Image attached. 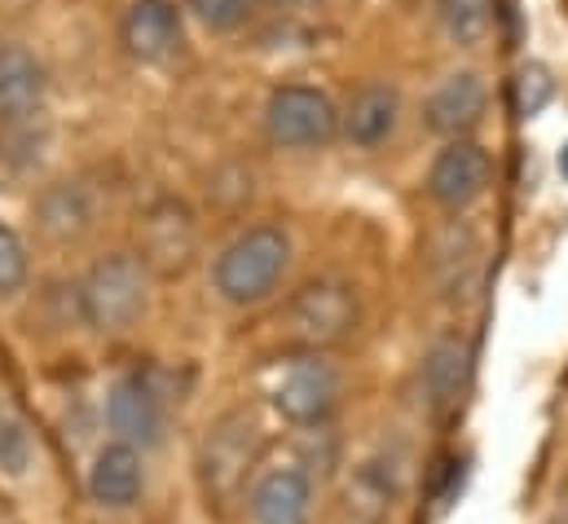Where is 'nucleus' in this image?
Instances as JSON below:
<instances>
[{
  "instance_id": "21",
  "label": "nucleus",
  "mask_w": 568,
  "mask_h": 524,
  "mask_svg": "<svg viewBox=\"0 0 568 524\" xmlns=\"http://www.w3.org/2000/svg\"><path fill=\"white\" fill-rule=\"evenodd\" d=\"M436 18H440V31L458 49H476L494 31L498 4L494 0H436Z\"/></svg>"
},
{
  "instance_id": "16",
  "label": "nucleus",
  "mask_w": 568,
  "mask_h": 524,
  "mask_svg": "<svg viewBox=\"0 0 568 524\" xmlns=\"http://www.w3.org/2000/svg\"><path fill=\"white\" fill-rule=\"evenodd\" d=\"M98 221V194L84 181H53L36 194V225L53 243H80Z\"/></svg>"
},
{
  "instance_id": "6",
  "label": "nucleus",
  "mask_w": 568,
  "mask_h": 524,
  "mask_svg": "<svg viewBox=\"0 0 568 524\" xmlns=\"http://www.w3.org/2000/svg\"><path fill=\"white\" fill-rule=\"evenodd\" d=\"M265 132L283 150H322L339 137V111L322 89L283 84L265 102Z\"/></svg>"
},
{
  "instance_id": "13",
  "label": "nucleus",
  "mask_w": 568,
  "mask_h": 524,
  "mask_svg": "<svg viewBox=\"0 0 568 524\" xmlns=\"http://www.w3.org/2000/svg\"><path fill=\"white\" fill-rule=\"evenodd\" d=\"M489 185V154L463 137V141H445V150L432 159L427 172V194L445 208V212H463L471 208Z\"/></svg>"
},
{
  "instance_id": "12",
  "label": "nucleus",
  "mask_w": 568,
  "mask_h": 524,
  "mask_svg": "<svg viewBox=\"0 0 568 524\" xmlns=\"http://www.w3.org/2000/svg\"><path fill=\"white\" fill-rule=\"evenodd\" d=\"M471 380V344L463 335L432 340L419 366V396L432 419H454Z\"/></svg>"
},
{
  "instance_id": "19",
  "label": "nucleus",
  "mask_w": 568,
  "mask_h": 524,
  "mask_svg": "<svg viewBox=\"0 0 568 524\" xmlns=\"http://www.w3.org/2000/svg\"><path fill=\"white\" fill-rule=\"evenodd\" d=\"M49 145H53V132L44 111L22 120H0V168L9 177H36L49 159Z\"/></svg>"
},
{
  "instance_id": "23",
  "label": "nucleus",
  "mask_w": 568,
  "mask_h": 524,
  "mask_svg": "<svg viewBox=\"0 0 568 524\" xmlns=\"http://www.w3.org/2000/svg\"><path fill=\"white\" fill-rule=\"evenodd\" d=\"M551 98H556V75H551V67H547V62H525L520 75H516V115L534 120V115H542V111L551 107Z\"/></svg>"
},
{
  "instance_id": "14",
  "label": "nucleus",
  "mask_w": 568,
  "mask_h": 524,
  "mask_svg": "<svg viewBox=\"0 0 568 524\" xmlns=\"http://www.w3.org/2000/svg\"><path fill=\"white\" fill-rule=\"evenodd\" d=\"M485 107H489L485 80L476 71H454L432 89V98L424 102V124L445 141H463L485 120Z\"/></svg>"
},
{
  "instance_id": "5",
  "label": "nucleus",
  "mask_w": 568,
  "mask_h": 524,
  "mask_svg": "<svg viewBox=\"0 0 568 524\" xmlns=\"http://www.w3.org/2000/svg\"><path fill=\"white\" fill-rule=\"evenodd\" d=\"M362 322V304H357V291L344 282V278H313L304 282L291 304H286V331L300 349H331V344H344Z\"/></svg>"
},
{
  "instance_id": "11",
  "label": "nucleus",
  "mask_w": 568,
  "mask_h": 524,
  "mask_svg": "<svg viewBox=\"0 0 568 524\" xmlns=\"http://www.w3.org/2000/svg\"><path fill=\"white\" fill-rule=\"evenodd\" d=\"M185 22L176 0H129L120 13V44L133 62L159 67L181 49Z\"/></svg>"
},
{
  "instance_id": "2",
  "label": "nucleus",
  "mask_w": 568,
  "mask_h": 524,
  "mask_svg": "<svg viewBox=\"0 0 568 524\" xmlns=\"http://www.w3.org/2000/svg\"><path fill=\"white\" fill-rule=\"evenodd\" d=\"M286 264H291V239L283 225H252L221 248V256L212 264V286L225 304L247 309L278 291Z\"/></svg>"
},
{
  "instance_id": "8",
  "label": "nucleus",
  "mask_w": 568,
  "mask_h": 524,
  "mask_svg": "<svg viewBox=\"0 0 568 524\" xmlns=\"http://www.w3.org/2000/svg\"><path fill=\"white\" fill-rule=\"evenodd\" d=\"M406 485H410V472H406V454L402 450H375L366 454L348 485H344V512L357 524H388V516L402 507L406 498Z\"/></svg>"
},
{
  "instance_id": "4",
  "label": "nucleus",
  "mask_w": 568,
  "mask_h": 524,
  "mask_svg": "<svg viewBox=\"0 0 568 524\" xmlns=\"http://www.w3.org/2000/svg\"><path fill=\"white\" fill-rule=\"evenodd\" d=\"M265 393L291 427H322L339 405V371L322 353L300 349L274 362Z\"/></svg>"
},
{
  "instance_id": "24",
  "label": "nucleus",
  "mask_w": 568,
  "mask_h": 524,
  "mask_svg": "<svg viewBox=\"0 0 568 524\" xmlns=\"http://www.w3.org/2000/svg\"><path fill=\"white\" fill-rule=\"evenodd\" d=\"M181 4H185V13H190L194 22H203V27L216 31V36L239 31V27L256 13V0H181Z\"/></svg>"
},
{
  "instance_id": "26",
  "label": "nucleus",
  "mask_w": 568,
  "mask_h": 524,
  "mask_svg": "<svg viewBox=\"0 0 568 524\" xmlns=\"http://www.w3.org/2000/svg\"><path fill=\"white\" fill-rule=\"evenodd\" d=\"M560 172H565V181H568V145L560 150Z\"/></svg>"
},
{
  "instance_id": "17",
  "label": "nucleus",
  "mask_w": 568,
  "mask_h": 524,
  "mask_svg": "<svg viewBox=\"0 0 568 524\" xmlns=\"http://www.w3.org/2000/svg\"><path fill=\"white\" fill-rule=\"evenodd\" d=\"M49 98V71L27 44H0V120L40 115Z\"/></svg>"
},
{
  "instance_id": "1",
  "label": "nucleus",
  "mask_w": 568,
  "mask_h": 524,
  "mask_svg": "<svg viewBox=\"0 0 568 524\" xmlns=\"http://www.w3.org/2000/svg\"><path fill=\"white\" fill-rule=\"evenodd\" d=\"M261 445H265V436L247 405H234L207 423L199 454H194V476H199L203 503L216 516L234 512V503L247 498V485L261 467Z\"/></svg>"
},
{
  "instance_id": "20",
  "label": "nucleus",
  "mask_w": 568,
  "mask_h": 524,
  "mask_svg": "<svg viewBox=\"0 0 568 524\" xmlns=\"http://www.w3.org/2000/svg\"><path fill=\"white\" fill-rule=\"evenodd\" d=\"M436 282L449 300H467L476 286V269H480V248L476 234L467 225H449L445 239L436 243Z\"/></svg>"
},
{
  "instance_id": "9",
  "label": "nucleus",
  "mask_w": 568,
  "mask_h": 524,
  "mask_svg": "<svg viewBox=\"0 0 568 524\" xmlns=\"http://www.w3.org/2000/svg\"><path fill=\"white\" fill-rule=\"evenodd\" d=\"M106 427H111V441H124L138 450L159 445L168 427V405H163L159 384L142 371L115 380L106 393Z\"/></svg>"
},
{
  "instance_id": "15",
  "label": "nucleus",
  "mask_w": 568,
  "mask_h": 524,
  "mask_svg": "<svg viewBox=\"0 0 568 524\" xmlns=\"http://www.w3.org/2000/svg\"><path fill=\"white\" fill-rule=\"evenodd\" d=\"M145 490V458L138 445L106 441L89 463V498L106 512H124L142 498Z\"/></svg>"
},
{
  "instance_id": "22",
  "label": "nucleus",
  "mask_w": 568,
  "mask_h": 524,
  "mask_svg": "<svg viewBox=\"0 0 568 524\" xmlns=\"http://www.w3.org/2000/svg\"><path fill=\"white\" fill-rule=\"evenodd\" d=\"M0 472L4 476L31 472V432L9 401H0Z\"/></svg>"
},
{
  "instance_id": "7",
  "label": "nucleus",
  "mask_w": 568,
  "mask_h": 524,
  "mask_svg": "<svg viewBox=\"0 0 568 524\" xmlns=\"http://www.w3.org/2000/svg\"><path fill=\"white\" fill-rule=\"evenodd\" d=\"M313 472L304 458H283L270 467H256L247 485V512L252 524H313Z\"/></svg>"
},
{
  "instance_id": "18",
  "label": "nucleus",
  "mask_w": 568,
  "mask_h": 524,
  "mask_svg": "<svg viewBox=\"0 0 568 524\" xmlns=\"http://www.w3.org/2000/svg\"><path fill=\"white\" fill-rule=\"evenodd\" d=\"M397 120H402V93L393 84H362L339 115V132L357 150H375L397 132Z\"/></svg>"
},
{
  "instance_id": "3",
  "label": "nucleus",
  "mask_w": 568,
  "mask_h": 524,
  "mask_svg": "<svg viewBox=\"0 0 568 524\" xmlns=\"http://www.w3.org/2000/svg\"><path fill=\"white\" fill-rule=\"evenodd\" d=\"M150 309V269L138 252H106L80 278V313L102 335L133 331Z\"/></svg>"
},
{
  "instance_id": "10",
  "label": "nucleus",
  "mask_w": 568,
  "mask_h": 524,
  "mask_svg": "<svg viewBox=\"0 0 568 524\" xmlns=\"http://www.w3.org/2000/svg\"><path fill=\"white\" fill-rule=\"evenodd\" d=\"M199 252L194 212L181 199H159L142 216V256L150 273H185Z\"/></svg>"
},
{
  "instance_id": "25",
  "label": "nucleus",
  "mask_w": 568,
  "mask_h": 524,
  "mask_svg": "<svg viewBox=\"0 0 568 524\" xmlns=\"http://www.w3.org/2000/svg\"><path fill=\"white\" fill-rule=\"evenodd\" d=\"M27 273H31V256L22 234L13 225H0V295H18L27 286Z\"/></svg>"
}]
</instances>
